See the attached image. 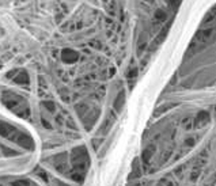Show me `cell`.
Returning a JSON list of instances; mask_svg holds the SVG:
<instances>
[{
    "label": "cell",
    "mask_w": 216,
    "mask_h": 186,
    "mask_svg": "<svg viewBox=\"0 0 216 186\" xmlns=\"http://www.w3.org/2000/svg\"><path fill=\"white\" fill-rule=\"evenodd\" d=\"M166 1H167V6H169V7L175 8V7L178 6V4H180L181 0H166Z\"/></svg>",
    "instance_id": "cell-1"
},
{
    "label": "cell",
    "mask_w": 216,
    "mask_h": 186,
    "mask_svg": "<svg viewBox=\"0 0 216 186\" xmlns=\"http://www.w3.org/2000/svg\"><path fill=\"white\" fill-rule=\"evenodd\" d=\"M114 7H116V3H114V0H112V1H110V3L106 6L107 11H109L110 14H112V15H113V14H114Z\"/></svg>",
    "instance_id": "cell-2"
},
{
    "label": "cell",
    "mask_w": 216,
    "mask_h": 186,
    "mask_svg": "<svg viewBox=\"0 0 216 186\" xmlns=\"http://www.w3.org/2000/svg\"><path fill=\"white\" fill-rule=\"evenodd\" d=\"M155 16H156V19L165 20V19H166V12L161 11V10H158V11H156V14H155Z\"/></svg>",
    "instance_id": "cell-3"
}]
</instances>
